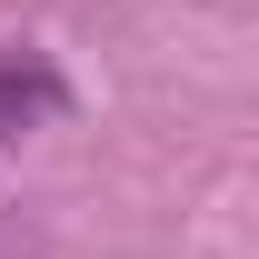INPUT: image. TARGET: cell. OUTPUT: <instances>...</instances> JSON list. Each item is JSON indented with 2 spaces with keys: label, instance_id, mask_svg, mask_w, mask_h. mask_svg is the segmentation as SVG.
Returning <instances> with one entry per match:
<instances>
[{
  "label": "cell",
  "instance_id": "obj_1",
  "mask_svg": "<svg viewBox=\"0 0 259 259\" xmlns=\"http://www.w3.org/2000/svg\"><path fill=\"white\" fill-rule=\"evenodd\" d=\"M60 110H70L60 60H50L40 40H0V150H10V140H30L40 120H60Z\"/></svg>",
  "mask_w": 259,
  "mask_h": 259
}]
</instances>
